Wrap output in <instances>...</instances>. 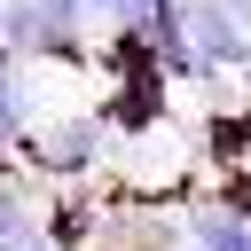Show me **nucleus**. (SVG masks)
Listing matches in <instances>:
<instances>
[{
    "label": "nucleus",
    "instance_id": "nucleus-9",
    "mask_svg": "<svg viewBox=\"0 0 251 251\" xmlns=\"http://www.w3.org/2000/svg\"><path fill=\"white\" fill-rule=\"evenodd\" d=\"M110 8H118V0H110Z\"/></svg>",
    "mask_w": 251,
    "mask_h": 251
},
{
    "label": "nucleus",
    "instance_id": "nucleus-1",
    "mask_svg": "<svg viewBox=\"0 0 251 251\" xmlns=\"http://www.w3.org/2000/svg\"><path fill=\"white\" fill-rule=\"evenodd\" d=\"M0 47L24 55V63H78L86 55V16L71 0H8Z\"/></svg>",
    "mask_w": 251,
    "mask_h": 251
},
{
    "label": "nucleus",
    "instance_id": "nucleus-3",
    "mask_svg": "<svg viewBox=\"0 0 251 251\" xmlns=\"http://www.w3.org/2000/svg\"><path fill=\"white\" fill-rule=\"evenodd\" d=\"M16 149H24L39 173H55V180H78V173L94 165V149H102V118H94V110H71V118H55V126H31Z\"/></svg>",
    "mask_w": 251,
    "mask_h": 251
},
{
    "label": "nucleus",
    "instance_id": "nucleus-8",
    "mask_svg": "<svg viewBox=\"0 0 251 251\" xmlns=\"http://www.w3.org/2000/svg\"><path fill=\"white\" fill-rule=\"evenodd\" d=\"M235 8H251V0H235Z\"/></svg>",
    "mask_w": 251,
    "mask_h": 251
},
{
    "label": "nucleus",
    "instance_id": "nucleus-7",
    "mask_svg": "<svg viewBox=\"0 0 251 251\" xmlns=\"http://www.w3.org/2000/svg\"><path fill=\"white\" fill-rule=\"evenodd\" d=\"M0 16H8V0H0Z\"/></svg>",
    "mask_w": 251,
    "mask_h": 251
},
{
    "label": "nucleus",
    "instance_id": "nucleus-4",
    "mask_svg": "<svg viewBox=\"0 0 251 251\" xmlns=\"http://www.w3.org/2000/svg\"><path fill=\"white\" fill-rule=\"evenodd\" d=\"M188 251H251V220L235 212V204H204V212H188Z\"/></svg>",
    "mask_w": 251,
    "mask_h": 251
},
{
    "label": "nucleus",
    "instance_id": "nucleus-2",
    "mask_svg": "<svg viewBox=\"0 0 251 251\" xmlns=\"http://www.w3.org/2000/svg\"><path fill=\"white\" fill-rule=\"evenodd\" d=\"M180 47H188V63H204V71H235V63L251 55L243 8H235V0H180Z\"/></svg>",
    "mask_w": 251,
    "mask_h": 251
},
{
    "label": "nucleus",
    "instance_id": "nucleus-6",
    "mask_svg": "<svg viewBox=\"0 0 251 251\" xmlns=\"http://www.w3.org/2000/svg\"><path fill=\"white\" fill-rule=\"evenodd\" d=\"M24 227H39V212H31L24 180H16V173H0V243H8V235H24Z\"/></svg>",
    "mask_w": 251,
    "mask_h": 251
},
{
    "label": "nucleus",
    "instance_id": "nucleus-5",
    "mask_svg": "<svg viewBox=\"0 0 251 251\" xmlns=\"http://www.w3.org/2000/svg\"><path fill=\"white\" fill-rule=\"evenodd\" d=\"M31 133V78H24V55L0 47V157Z\"/></svg>",
    "mask_w": 251,
    "mask_h": 251
}]
</instances>
